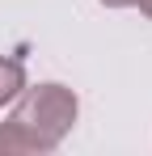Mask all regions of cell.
Returning a JSON list of instances; mask_svg holds the SVG:
<instances>
[{
	"label": "cell",
	"instance_id": "6da1fadb",
	"mask_svg": "<svg viewBox=\"0 0 152 156\" xmlns=\"http://www.w3.org/2000/svg\"><path fill=\"white\" fill-rule=\"evenodd\" d=\"M76 114H80V101L68 84H25L17 93V105L9 114V131L17 139V152H55L63 144V135L76 127Z\"/></svg>",
	"mask_w": 152,
	"mask_h": 156
},
{
	"label": "cell",
	"instance_id": "7a4b0ae2",
	"mask_svg": "<svg viewBox=\"0 0 152 156\" xmlns=\"http://www.w3.org/2000/svg\"><path fill=\"white\" fill-rule=\"evenodd\" d=\"M21 89H25V68H21V59L0 55V110L17 101V93H21Z\"/></svg>",
	"mask_w": 152,
	"mask_h": 156
},
{
	"label": "cell",
	"instance_id": "3957f363",
	"mask_svg": "<svg viewBox=\"0 0 152 156\" xmlns=\"http://www.w3.org/2000/svg\"><path fill=\"white\" fill-rule=\"evenodd\" d=\"M0 156H21V152H17L13 131H9V122H0Z\"/></svg>",
	"mask_w": 152,
	"mask_h": 156
},
{
	"label": "cell",
	"instance_id": "277c9868",
	"mask_svg": "<svg viewBox=\"0 0 152 156\" xmlns=\"http://www.w3.org/2000/svg\"><path fill=\"white\" fill-rule=\"evenodd\" d=\"M101 4H106V9H131L135 0H101Z\"/></svg>",
	"mask_w": 152,
	"mask_h": 156
},
{
	"label": "cell",
	"instance_id": "5b68a950",
	"mask_svg": "<svg viewBox=\"0 0 152 156\" xmlns=\"http://www.w3.org/2000/svg\"><path fill=\"white\" fill-rule=\"evenodd\" d=\"M135 4H139V13H144V17H152V0H135Z\"/></svg>",
	"mask_w": 152,
	"mask_h": 156
}]
</instances>
